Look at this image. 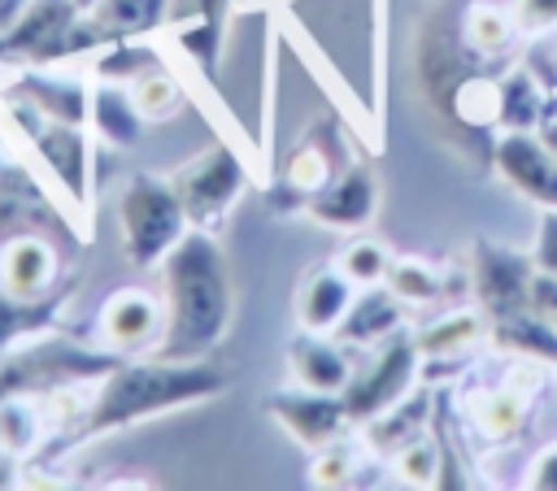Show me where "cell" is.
<instances>
[{
	"label": "cell",
	"mask_w": 557,
	"mask_h": 491,
	"mask_svg": "<svg viewBox=\"0 0 557 491\" xmlns=\"http://www.w3.org/2000/svg\"><path fill=\"white\" fill-rule=\"evenodd\" d=\"M527 487L557 491V443H553V448H544V452L531 461V469H527Z\"/></svg>",
	"instance_id": "60d3db41"
},
{
	"label": "cell",
	"mask_w": 557,
	"mask_h": 491,
	"mask_svg": "<svg viewBox=\"0 0 557 491\" xmlns=\"http://www.w3.org/2000/svg\"><path fill=\"white\" fill-rule=\"evenodd\" d=\"M357 287H374V282H383L387 278V265H392V256H387V248L379 243V239H352L344 252H339V261H335Z\"/></svg>",
	"instance_id": "d590c367"
},
{
	"label": "cell",
	"mask_w": 557,
	"mask_h": 491,
	"mask_svg": "<svg viewBox=\"0 0 557 491\" xmlns=\"http://www.w3.org/2000/svg\"><path fill=\"white\" fill-rule=\"evenodd\" d=\"M26 4H30V0H0V35H4L22 13H26Z\"/></svg>",
	"instance_id": "b9f144b4"
},
{
	"label": "cell",
	"mask_w": 557,
	"mask_h": 491,
	"mask_svg": "<svg viewBox=\"0 0 557 491\" xmlns=\"http://www.w3.org/2000/svg\"><path fill=\"white\" fill-rule=\"evenodd\" d=\"M509 35H513V17H505V13L492 9V4H474V9L461 17V43H466V52H474V56H496V52H505Z\"/></svg>",
	"instance_id": "1f68e13d"
},
{
	"label": "cell",
	"mask_w": 557,
	"mask_h": 491,
	"mask_svg": "<svg viewBox=\"0 0 557 491\" xmlns=\"http://www.w3.org/2000/svg\"><path fill=\"white\" fill-rule=\"evenodd\" d=\"M122 356L104 352L100 343H74L65 335H35L0 356V400H26V395H57L78 382H100Z\"/></svg>",
	"instance_id": "3957f363"
},
{
	"label": "cell",
	"mask_w": 557,
	"mask_h": 491,
	"mask_svg": "<svg viewBox=\"0 0 557 491\" xmlns=\"http://www.w3.org/2000/svg\"><path fill=\"white\" fill-rule=\"evenodd\" d=\"M87 126L104 148L131 152L144 139V113L131 96V83H113V78H96L91 83V104H87Z\"/></svg>",
	"instance_id": "e0dca14e"
},
{
	"label": "cell",
	"mask_w": 557,
	"mask_h": 491,
	"mask_svg": "<svg viewBox=\"0 0 557 491\" xmlns=\"http://www.w3.org/2000/svg\"><path fill=\"white\" fill-rule=\"evenodd\" d=\"M339 169H344V161H339V152H335V143H331V126H313V130L292 148V156L283 161V174H278V182H274V191H270V209H283V213L300 209V213H305V204H309Z\"/></svg>",
	"instance_id": "7c38bea8"
},
{
	"label": "cell",
	"mask_w": 557,
	"mask_h": 491,
	"mask_svg": "<svg viewBox=\"0 0 557 491\" xmlns=\"http://www.w3.org/2000/svg\"><path fill=\"white\" fill-rule=\"evenodd\" d=\"M287 369H292V382L305 391L344 395V387L352 382V361L344 356V348L313 330H300L287 343Z\"/></svg>",
	"instance_id": "ac0fdd59"
},
{
	"label": "cell",
	"mask_w": 557,
	"mask_h": 491,
	"mask_svg": "<svg viewBox=\"0 0 557 491\" xmlns=\"http://www.w3.org/2000/svg\"><path fill=\"white\" fill-rule=\"evenodd\" d=\"M13 100L26 104V109L39 113V117L87 126L91 83H83V78H61V74H48V70H26V74L13 83Z\"/></svg>",
	"instance_id": "d6986e66"
},
{
	"label": "cell",
	"mask_w": 557,
	"mask_h": 491,
	"mask_svg": "<svg viewBox=\"0 0 557 491\" xmlns=\"http://www.w3.org/2000/svg\"><path fill=\"white\" fill-rule=\"evenodd\" d=\"M157 65H161V56L144 39H117V43L96 48V56H91V74L96 78H113V83H135L139 74H148Z\"/></svg>",
	"instance_id": "83f0119b"
},
{
	"label": "cell",
	"mask_w": 557,
	"mask_h": 491,
	"mask_svg": "<svg viewBox=\"0 0 557 491\" xmlns=\"http://www.w3.org/2000/svg\"><path fill=\"white\" fill-rule=\"evenodd\" d=\"M157 269L165 304V339L157 352L174 361H205L226 339L235 317V291L222 243L213 239V230L191 226Z\"/></svg>",
	"instance_id": "6da1fadb"
},
{
	"label": "cell",
	"mask_w": 557,
	"mask_h": 491,
	"mask_svg": "<svg viewBox=\"0 0 557 491\" xmlns=\"http://www.w3.org/2000/svg\"><path fill=\"white\" fill-rule=\"evenodd\" d=\"M117 230H122V256L135 269H157L174 252V243L191 230L174 178L161 174L126 178V187L117 191Z\"/></svg>",
	"instance_id": "5b68a950"
},
{
	"label": "cell",
	"mask_w": 557,
	"mask_h": 491,
	"mask_svg": "<svg viewBox=\"0 0 557 491\" xmlns=\"http://www.w3.org/2000/svg\"><path fill=\"white\" fill-rule=\"evenodd\" d=\"M405 304H431V300H440L444 295V282H440V274L426 265V261H418V256H392V265H387V278H383Z\"/></svg>",
	"instance_id": "d6a6232c"
},
{
	"label": "cell",
	"mask_w": 557,
	"mask_h": 491,
	"mask_svg": "<svg viewBox=\"0 0 557 491\" xmlns=\"http://www.w3.org/2000/svg\"><path fill=\"white\" fill-rule=\"evenodd\" d=\"M100 48V35L87 22L78 0H30L26 13L0 35V65L48 70L70 56H87Z\"/></svg>",
	"instance_id": "8992f818"
},
{
	"label": "cell",
	"mask_w": 557,
	"mask_h": 491,
	"mask_svg": "<svg viewBox=\"0 0 557 491\" xmlns=\"http://www.w3.org/2000/svg\"><path fill=\"white\" fill-rule=\"evenodd\" d=\"M418 343L409 335H392L379 343L374 361L366 369H352V382L344 387V408L352 417V426H366L370 417H379L383 408H392L396 400H405L413 391L418 378Z\"/></svg>",
	"instance_id": "ba28073f"
},
{
	"label": "cell",
	"mask_w": 557,
	"mask_h": 491,
	"mask_svg": "<svg viewBox=\"0 0 557 491\" xmlns=\"http://www.w3.org/2000/svg\"><path fill=\"white\" fill-rule=\"evenodd\" d=\"M470 269H474V291H479V300H483L496 317H505V313H527V309H531V278H527V269L518 265V256H509V252H500V248H492V243H479Z\"/></svg>",
	"instance_id": "ffe728a7"
},
{
	"label": "cell",
	"mask_w": 557,
	"mask_h": 491,
	"mask_svg": "<svg viewBox=\"0 0 557 491\" xmlns=\"http://www.w3.org/2000/svg\"><path fill=\"white\" fill-rule=\"evenodd\" d=\"M531 313H540L557 330V274H535L531 278Z\"/></svg>",
	"instance_id": "74e56055"
},
{
	"label": "cell",
	"mask_w": 557,
	"mask_h": 491,
	"mask_svg": "<svg viewBox=\"0 0 557 491\" xmlns=\"http://www.w3.org/2000/svg\"><path fill=\"white\" fill-rule=\"evenodd\" d=\"M61 300H65V287L57 295H48V300H13V295L0 291V356L9 348L52 330V322L61 313Z\"/></svg>",
	"instance_id": "d4e9b609"
},
{
	"label": "cell",
	"mask_w": 557,
	"mask_h": 491,
	"mask_svg": "<svg viewBox=\"0 0 557 491\" xmlns=\"http://www.w3.org/2000/svg\"><path fill=\"white\" fill-rule=\"evenodd\" d=\"M39 443V421H35V408L17 400H0V448L9 456H22Z\"/></svg>",
	"instance_id": "8d00e7d4"
},
{
	"label": "cell",
	"mask_w": 557,
	"mask_h": 491,
	"mask_svg": "<svg viewBox=\"0 0 557 491\" xmlns=\"http://www.w3.org/2000/svg\"><path fill=\"white\" fill-rule=\"evenodd\" d=\"M165 13H170V0H96L87 9V22L104 48L117 39H148L152 30L165 26Z\"/></svg>",
	"instance_id": "603a6c76"
},
{
	"label": "cell",
	"mask_w": 557,
	"mask_h": 491,
	"mask_svg": "<svg viewBox=\"0 0 557 491\" xmlns=\"http://www.w3.org/2000/svg\"><path fill=\"white\" fill-rule=\"evenodd\" d=\"M357 469H361L357 448L344 443V439H335V443H326V448L313 452V461H309V482H313V487H348V482H357Z\"/></svg>",
	"instance_id": "e575fe53"
},
{
	"label": "cell",
	"mask_w": 557,
	"mask_h": 491,
	"mask_svg": "<svg viewBox=\"0 0 557 491\" xmlns=\"http://www.w3.org/2000/svg\"><path fill=\"white\" fill-rule=\"evenodd\" d=\"M131 96H135L144 122H170V117L183 109V83H178L174 74H165V65L139 74V78L131 83Z\"/></svg>",
	"instance_id": "4dcf8cb0"
},
{
	"label": "cell",
	"mask_w": 557,
	"mask_h": 491,
	"mask_svg": "<svg viewBox=\"0 0 557 491\" xmlns=\"http://www.w3.org/2000/svg\"><path fill=\"white\" fill-rule=\"evenodd\" d=\"M265 413L309 452H318V448H326V443H335L352 430L344 395H326V391H305V387L274 391L265 400Z\"/></svg>",
	"instance_id": "30bf717a"
},
{
	"label": "cell",
	"mask_w": 557,
	"mask_h": 491,
	"mask_svg": "<svg viewBox=\"0 0 557 491\" xmlns=\"http://www.w3.org/2000/svg\"><path fill=\"white\" fill-rule=\"evenodd\" d=\"M535 261H540V269H544V274H557V209H548V217L540 222Z\"/></svg>",
	"instance_id": "ab89813d"
},
{
	"label": "cell",
	"mask_w": 557,
	"mask_h": 491,
	"mask_svg": "<svg viewBox=\"0 0 557 491\" xmlns=\"http://www.w3.org/2000/svg\"><path fill=\"white\" fill-rule=\"evenodd\" d=\"M492 339L496 348H509V352H522L531 361H553L557 365V330L535 313H505L496 317L492 326Z\"/></svg>",
	"instance_id": "4316f807"
},
{
	"label": "cell",
	"mask_w": 557,
	"mask_h": 491,
	"mask_svg": "<svg viewBox=\"0 0 557 491\" xmlns=\"http://www.w3.org/2000/svg\"><path fill=\"white\" fill-rule=\"evenodd\" d=\"M400 309L405 300L387 287V282H374V287H357V300L352 309L344 313L335 339L339 343H352V348H370V343H383L400 330Z\"/></svg>",
	"instance_id": "7402d4cb"
},
{
	"label": "cell",
	"mask_w": 557,
	"mask_h": 491,
	"mask_svg": "<svg viewBox=\"0 0 557 491\" xmlns=\"http://www.w3.org/2000/svg\"><path fill=\"white\" fill-rule=\"evenodd\" d=\"M0 291L13 300H48L61 291V252L48 230L0 239Z\"/></svg>",
	"instance_id": "8fae6325"
},
{
	"label": "cell",
	"mask_w": 557,
	"mask_h": 491,
	"mask_svg": "<svg viewBox=\"0 0 557 491\" xmlns=\"http://www.w3.org/2000/svg\"><path fill=\"white\" fill-rule=\"evenodd\" d=\"M496 165L522 196L557 209V152L544 139H531L527 130H509L496 143Z\"/></svg>",
	"instance_id": "5bb4252c"
},
{
	"label": "cell",
	"mask_w": 557,
	"mask_h": 491,
	"mask_svg": "<svg viewBox=\"0 0 557 491\" xmlns=\"http://www.w3.org/2000/svg\"><path fill=\"white\" fill-rule=\"evenodd\" d=\"M522 421H527V395L518 387H496V391L479 395V404H474V426L496 443L513 439L522 430Z\"/></svg>",
	"instance_id": "f1b7e54d"
},
{
	"label": "cell",
	"mask_w": 557,
	"mask_h": 491,
	"mask_svg": "<svg viewBox=\"0 0 557 491\" xmlns=\"http://www.w3.org/2000/svg\"><path fill=\"white\" fill-rule=\"evenodd\" d=\"M513 22L531 26V30H548V26H557V0H518Z\"/></svg>",
	"instance_id": "f35d334b"
},
{
	"label": "cell",
	"mask_w": 557,
	"mask_h": 491,
	"mask_svg": "<svg viewBox=\"0 0 557 491\" xmlns=\"http://www.w3.org/2000/svg\"><path fill=\"white\" fill-rule=\"evenodd\" d=\"M479 335H483V317L479 313H448V317L431 322L426 330H418L413 343H418L422 361H453V356L470 352L479 343Z\"/></svg>",
	"instance_id": "484cf974"
},
{
	"label": "cell",
	"mask_w": 557,
	"mask_h": 491,
	"mask_svg": "<svg viewBox=\"0 0 557 491\" xmlns=\"http://www.w3.org/2000/svg\"><path fill=\"white\" fill-rule=\"evenodd\" d=\"M540 139H544V143H548V148L557 152V122H544V130H540Z\"/></svg>",
	"instance_id": "7bdbcfd3"
},
{
	"label": "cell",
	"mask_w": 557,
	"mask_h": 491,
	"mask_svg": "<svg viewBox=\"0 0 557 491\" xmlns=\"http://www.w3.org/2000/svg\"><path fill=\"white\" fill-rule=\"evenodd\" d=\"M540 104H544V83L531 70H513L500 83V126H509V130L535 126Z\"/></svg>",
	"instance_id": "f546056e"
},
{
	"label": "cell",
	"mask_w": 557,
	"mask_h": 491,
	"mask_svg": "<svg viewBox=\"0 0 557 491\" xmlns=\"http://www.w3.org/2000/svg\"><path fill=\"white\" fill-rule=\"evenodd\" d=\"M357 300V282L339 265H318L296 287V326L313 335H335Z\"/></svg>",
	"instance_id": "9a60e30c"
},
{
	"label": "cell",
	"mask_w": 557,
	"mask_h": 491,
	"mask_svg": "<svg viewBox=\"0 0 557 491\" xmlns=\"http://www.w3.org/2000/svg\"><path fill=\"white\" fill-rule=\"evenodd\" d=\"M91 4H96V0H78V9H91Z\"/></svg>",
	"instance_id": "ee69618b"
},
{
	"label": "cell",
	"mask_w": 557,
	"mask_h": 491,
	"mask_svg": "<svg viewBox=\"0 0 557 491\" xmlns=\"http://www.w3.org/2000/svg\"><path fill=\"white\" fill-rule=\"evenodd\" d=\"M374 204H379V187H374V169L366 161L357 165H344L309 204H305V217L318 222V226H331V230H357L374 217Z\"/></svg>",
	"instance_id": "4fadbf2b"
},
{
	"label": "cell",
	"mask_w": 557,
	"mask_h": 491,
	"mask_svg": "<svg viewBox=\"0 0 557 491\" xmlns=\"http://www.w3.org/2000/svg\"><path fill=\"white\" fill-rule=\"evenodd\" d=\"M174 187L187 209V222L196 230H213L248 191V169L231 148H205L196 161H187L174 174Z\"/></svg>",
	"instance_id": "52a82bcc"
},
{
	"label": "cell",
	"mask_w": 557,
	"mask_h": 491,
	"mask_svg": "<svg viewBox=\"0 0 557 491\" xmlns=\"http://www.w3.org/2000/svg\"><path fill=\"white\" fill-rule=\"evenodd\" d=\"M226 13H231V0H170L165 26L174 30L178 48L196 65L218 70V52L226 39Z\"/></svg>",
	"instance_id": "2e32d148"
},
{
	"label": "cell",
	"mask_w": 557,
	"mask_h": 491,
	"mask_svg": "<svg viewBox=\"0 0 557 491\" xmlns=\"http://www.w3.org/2000/svg\"><path fill=\"white\" fill-rule=\"evenodd\" d=\"M392 469L405 487H435L440 474H444V448L426 435L409 439L400 452H392Z\"/></svg>",
	"instance_id": "836d02e7"
},
{
	"label": "cell",
	"mask_w": 557,
	"mask_h": 491,
	"mask_svg": "<svg viewBox=\"0 0 557 491\" xmlns=\"http://www.w3.org/2000/svg\"><path fill=\"white\" fill-rule=\"evenodd\" d=\"M226 391V374L205 361H174L161 352L148 356H122L87 400L78 443L126 430L135 421H152L170 408H191L200 400H213Z\"/></svg>",
	"instance_id": "7a4b0ae2"
},
{
	"label": "cell",
	"mask_w": 557,
	"mask_h": 491,
	"mask_svg": "<svg viewBox=\"0 0 557 491\" xmlns=\"http://www.w3.org/2000/svg\"><path fill=\"white\" fill-rule=\"evenodd\" d=\"M161 339H165L161 295L144 287H117L113 295H104L91 326V343H100L113 356H148L161 348Z\"/></svg>",
	"instance_id": "9c48e42d"
},
{
	"label": "cell",
	"mask_w": 557,
	"mask_h": 491,
	"mask_svg": "<svg viewBox=\"0 0 557 491\" xmlns=\"http://www.w3.org/2000/svg\"><path fill=\"white\" fill-rule=\"evenodd\" d=\"M426 421H431V391L422 387V391H409L405 400H396L392 408H383L379 417H370V421L361 426V435H366V448H370V452L392 456V452H400L409 439H418Z\"/></svg>",
	"instance_id": "cb8c5ba5"
},
{
	"label": "cell",
	"mask_w": 557,
	"mask_h": 491,
	"mask_svg": "<svg viewBox=\"0 0 557 491\" xmlns=\"http://www.w3.org/2000/svg\"><path fill=\"white\" fill-rule=\"evenodd\" d=\"M52 222H61V213L39 191L35 174L26 165H17V161L4 165L0 169V239L26 235V230H48Z\"/></svg>",
	"instance_id": "44dd1931"
},
{
	"label": "cell",
	"mask_w": 557,
	"mask_h": 491,
	"mask_svg": "<svg viewBox=\"0 0 557 491\" xmlns=\"http://www.w3.org/2000/svg\"><path fill=\"white\" fill-rule=\"evenodd\" d=\"M13 117L22 122V139H26L30 156H39L44 174L65 196V217L74 222L78 239H87L91 235V196H96V161H91L87 130L74 122L39 117L26 104H13Z\"/></svg>",
	"instance_id": "277c9868"
},
{
	"label": "cell",
	"mask_w": 557,
	"mask_h": 491,
	"mask_svg": "<svg viewBox=\"0 0 557 491\" xmlns=\"http://www.w3.org/2000/svg\"><path fill=\"white\" fill-rule=\"evenodd\" d=\"M4 456H9V452H4V448H0V461H4Z\"/></svg>",
	"instance_id": "f6af8a7d"
}]
</instances>
